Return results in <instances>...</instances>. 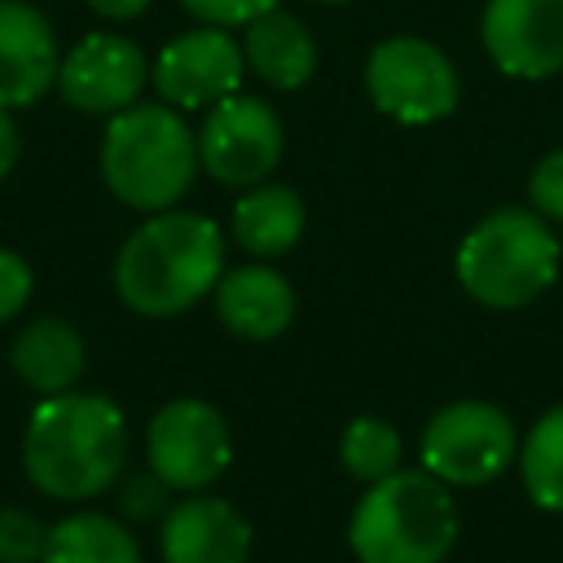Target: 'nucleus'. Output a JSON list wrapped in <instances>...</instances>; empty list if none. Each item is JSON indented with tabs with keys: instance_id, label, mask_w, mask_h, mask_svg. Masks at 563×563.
<instances>
[{
	"instance_id": "f257e3e1",
	"label": "nucleus",
	"mask_w": 563,
	"mask_h": 563,
	"mask_svg": "<svg viewBox=\"0 0 563 563\" xmlns=\"http://www.w3.org/2000/svg\"><path fill=\"white\" fill-rule=\"evenodd\" d=\"M128 457L123 409L97 391L44 396L22 431L26 479L57 501H88L106 493Z\"/></svg>"
},
{
	"instance_id": "f03ea898",
	"label": "nucleus",
	"mask_w": 563,
	"mask_h": 563,
	"mask_svg": "<svg viewBox=\"0 0 563 563\" xmlns=\"http://www.w3.org/2000/svg\"><path fill=\"white\" fill-rule=\"evenodd\" d=\"M224 238L211 216L154 211L114 255V290L141 317H176L216 290Z\"/></svg>"
},
{
	"instance_id": "7ed1b4c3",
	"label": "nucleus",
	"mask_w": 563,
	"mask_h": 563,
	"mask_svg": "<svg viewBox=\"0 0 563 563\" xmlns=\"http://www.w3.org/2000/svg\"><path fill=\"white\" fill-rule=\"evenodd\" d=\"M198 136L167 101H132L101 136V180L132 211H167L198 172Z\"/></svg>"
},
{
	"instance_id": "20e7f679",
	"label": "nucleus",
	"mask_w": 563,
	"mask_h": 563,
	"mask_svg": "<svg viewBox=\"0 0 563 563\" xmlns=\"http://www.w3.org/2000/svg\"><path fill=\"white\" fill-rule=\"evenodd\" d=\"M361 563H444L457 545V506L431 471H391L374 479L347 523Z\"/></svg>"
},
{
	"instance_id": "39448f33",
	"label": "nucleus",
	"mask_w": 563,
	"mask_h": 563,
	"mask_svg": "<svg viewBox=\"0 0 563 563\" xmlns=\"http://www.w3.org/2000/svg\"><path fill=\"white\" fill-rule=\"evenodd\" d=\"M559 238L541 211L497 207L466 229L453 255L462 290L484 308H523L559 277Z\"/></svg>"
},
{
	"instance_id": "423d86ee",
	"label": "nucleus",
	"mask_w": 563,
	"mask_h": 563,
	"mask_svg": "<svg viewBox=\"0 0 563 563\" xmlns=\"http://www.w3.org/2000/svg\"><path fill=\"white\" fill-rule=\"evenodd\" d=\"M365 92L387 119L427 128L457 110L462 84L440 44L422 35H387L365 57Z\"/></svg>"
},
{
	"instance_id": "0eeeda50",
	"label": "nucleus",
	"mask_w": 563,
	"mask_h": 563,
	"mask_svg": "<svg viewBox=\"0 0 563 563\" xmlns=\"http://www.w3.org/2000/svg\"><path fill=\"white\" fill-rule=\"evenodd\" d=\"M519 457V435L506 409L488 400H453L422 427V471L444 484L479 488Z\"/></svg>"
},
{
	"instance_id": "6e6552de",
	"label": "nucleus",
	"mask_w": 563,
	"mask_h": 563,
	"mask_svg": "<svg viewBox=\"0 0 563 563\" xmlns=\"http://www.w3.org/2000/svg\"><path fill=\"white\" fill-rule=\"evenodd\" d=\"M229 457H233L229 422L207 400L194 396L167 400L145 427V462L163 488L198 493L229 471Z\"/></svg>"
},
{
	"instance_id": "1a4fd4ad",
	"label": "nucleus",
	"mask_w": 563,
	"mask_h": 563,
	"mask_svg": "<svg viewBox=\"0 0 563 563\" xmlns=\"http://www.w3.org/2000/svg\"><path fill=\"white\" fill-rule=\"evenodd\" d=\"M286 150V132L277 110L264 97H246V92H229L224 101H216L198 128V163L233 189H251L260 185Z\"/></svg>"
},
{
	"instance_id": "9d476101",
	"label": "nucleus",
	"mask_w": 563,
	"mask_h": 563,
	"mask_svg": "<svg viewBox=\"0 0 563 563\" xmlns=\"http://www.w3.org/2000/svg\"><path fill=\"white\" fill-rule=\"evenodd\" d=\"M246 53L229 35V26H194L176 40H167L150 66V79L158 97L176 110H211L229 92L242 88Z\"/></svg>"
},
{
	"instance_id": "9b49d317",
	"label": "nucleus",
	"mask_w": 563,
	"mask_h": 563,
	"mask_svg": "<svg viewBox=\"0 0 563 563\" xmlns=\"http://www.w3.org/2000/svg\"><path fill=\"white\" fill-rule=\"evenodd\" d=\"M150 79V62L141 44L114 31L84 35L70 53H62L57 66V92L66 106L84 114H119L128 110Z\"/></svg>"
},
{
	"instance_id": "f8f14e48",
	"label": "nucleus",
	"mask_w": 563,
	"mask_h": 563,
	"mask_svg": "<svg viewBox=\"0 0 563 563\" xmlns=\"http://www.w3.org/2000/svg\"><path fill=\"white\" fill-rule=\"evenodd\" d=\"M479 40L497 70L550 79L563 70V0H488Z\"/></svg>"
},
{
	"instance_id": "ddd939ff",
	"label": "nucleus",
	"mask_w": 563,
	"mask_h": 563,
	"mask_svg": "<svg viewBox=\"0 0 563 563\" xmlns=\"http://www.w3.org/2000/svg\"><path fill=\"white\" fill-rule=\"evenodd\" d=\"M57 31L31 0H0V106H35L57 88Z\"/></svg>"
},
{
	"instance_id": "4468645a",
	"label": "nucleus",
	"mask_w": 563,
	"mask_h": 563,
	"mask_svg": "<svg viewBox=\"0 0 563 563\" xmlns=\"http://www.w3.org/2000/svg\"><path fill=\"white\" fill-rule=\"evenodd\" d=\"M163 563H251V523L224 497H185L158 528Z\"/></svg>"
},
{
	"instance_id": "2eb2a0df",
	"label": "nucleus",
	"mask_w": 563,
	"mask_h": 563,
	"mask_svg": "<svg viewBox=\"0 0 563 563\" xmlns=\"http://www.w3.org/2000/svg\"><path fill=\"white\" fill-rule=\"evenodd\" d=\"M216 312L220 321L251 343L277 339L295 317V290L277 268L246 264L216 282Z\"/></svg>"
},
{
	"instance_id": "dca6fc26",
	"label": "nucleus",
	"mask_w": 563,
	"mask_h": 563,
	"mask_svg": "<svg viewBox=\"0 0 563 563\" xmlns=\"http://www.w3.org/2000/svg\"><path fill=\"white\" fill-rule=\"evenodd\" d=\"M84 365H88V347H84L79 330L62 317H35L9 343V369L35 396L70 391L84 378Z\"/></svg>"
},
{
	"instance_id": "f3484780",
	"label": "nucleus",
	"mask_w": 563,
	"mask_h": 563,
	"mask_svg": "<svg viewBox=\"0 0 563 563\" xmlns=\"http://www.w3.org/2000/svg\"><path fill=\"white\" fill-rule=\"evenodd\" d=\"M242 53H246V66L268 88H282V92H295L317 75V40H312V31L303 26V18H295V13H286L277 4L246 22Z\"/></svg>"
},
{
	"instance_id": "a211bd4d",
	"label": "nucleus",
	"mask_w": 563,
	"mask_h": 563,
	"mask_svg": "<svg viewBox=\"0 0 563 563\" xmlns=\"http://www.w3.org/2000/svg\"><path fill=\"white\" fill-rule=\"evenodd\" d=\"M303 233V198L286 185H251L233 202V238L251 255H286Z\"/></svg>"
},
{
	"instance_id": "6ab92c4d",
	"label": "nucleus",
	"mask_w": 563,
	"mask_h": 563,
	"mask_svg": "<svg viewBox=\"0 0 563 563\" xmlns=\"http://www.w3.org/2000/svg\"><path fill=\"white\" fill-rule=\"evenodd\" d=\"M40 563H141V545L119 519L84 510L48 528Z\"/></svg>"
},
{
	"instance_id": "aec40b11",
	"label": "nucleus",
	"mask_w": 563,
	"mask_h": 563,
	"mask_svg": "<svg viewBox=\"0 0 563 563\" xmlns=\"http://www.w3.org/2000/svg\"><path fill=\"white\" fill-rule=\"evenodd\" d=\"M519 475H523L532 506L563 515V405L545 409L532 422V431L519 449Z\"/></svg>"
},
{
	"instance_id": "412c9836",
	"label": "nucleus",
	"mask_w": 563,
	"mask_h": 563,
	"mask_svg": "<svg viewBox=\"0 0 563 563\" xmlns=\"http://www.w3.org/2000/svg\"><path fill=\"white\" fill-rule=\"evenodd\" d=\"M339 462H343V471L352 479H365V484L400 471V435H396V427L374 418V413L352 418L343 427V435H339Z\"/></svg>"
},
{
	"instance_id": "4be33fe9",
	"label": "nucleus",
	"mask_w": 563,
	"mask_h": 563,
	"mask_svg": "<svg viewBox=\"0 0 563 563\" xmlns=\"http://www.w3.org/2000/svg\"><path fill=\"white\" fill-rule=\"evenodd\" d=\"M44 541H48V528L31 510H18V506L0 510V563H40Z\"/></svg>"
},
{
	"instance_id": "5701e85b",
	"label": "nucleus",
	"mask_w": 563,
	"mask_h": 563,
	"mask_svg": "<svg viewBox=\"0 0 563 563\" xmlns=\"http://www.w3.org/2000/svg\"><path fill=\"white\" fill-rule=\"evenodd\" d=\"M528 202L545 220H563V150H550L528 176Z\"/></svg>"
},
{
	"instance_id": "b1692460",
	"label": "nucleus",
	"mask_w": 563,
	"mask_h": 563,
	"mask_svg": "<svg viewBox=\"0 0 563 563\" xmlns=\"http://www.w3.org/2000/svg\"><path fill=\"white\" fill-rule=\"evenodd\" d=\"M189 18L207 22V26H246L251 18L268 13L277 0H180Z\"/></svg>"
},
{
	"instance_id": "393cba45",
	"label": "nucleus",
	"mask_w": 563,
	"mask_h": 563,
	"mask_svg": "<svg viewBox=\"0 0 563 563\" xmlns=\"http://www.w3.org/2000/svg\"><path fill=\"white\" fill-rule=\"evenodd\" d=\"M31 286H35L31 264H26L18 251H4V246H0V321L18 317V312L26 308Z\"/></svg>"
},
{
	"instance_id": "a878e982",
	"label": "nucleus",
	"mask_w": 563,
	"mask_h": 563,
	"mask_svg": "<svg viewBox=\"0 0 563 563\" xmlns=\"http://www.w3.org/2000/svg\"><path fill=\"white\" fill-rule=\"evenodd\" d=\"M92 13L101 18H114V22H128V18H141L150 9V0H88Z\"/></svg>"
},
{
	"instance_id": "bb28decb",
	"label": "nucleus",
	"mask_w": 563,
	"mask_h": 563,
	"mask_svg": "<svg viewBox=\"0 0 563 563\" xmlns=\"http://www.w3.org/2000/svg\"><path fill=\"white\" fill-rule=\"evenodd\" d=\"M13 163H18V128H13L9 110L0 106V180L13 172Z\"/></svg>"
},
{
	"instance_id": "cd10ccee",
	"label": "nucleus",
	"mask_w": 563,
	"mask_h": 563,
	"mask_svg": "<svg viewBox=\"0 0 563 563\" xmlns=\"http://www.w3.org/2000/svg\"><path fill=\"white\" fill-rule=\"evenodd\" d=\"M317 4H343V0H317Z\"/></svg>"
}]
</instances>
